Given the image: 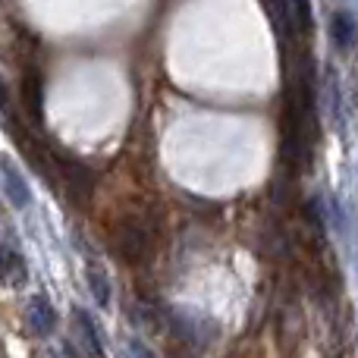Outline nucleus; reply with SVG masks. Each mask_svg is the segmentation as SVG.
<instances>
[{
	"mask_svg": "<svg viewBox=\"0 0 358 358\" xmlns=\"http://www.w3.org/2000/svg\"><path fill=\"white\" fill-rule=\"evenodd\" d=\"M22 104L31 117L41 120V79H38V69H31V66L22 76Z\"/></svg>",
	"mask_w": 358,
	"mask_h": 358,
	"instance_id": "20e7f679",
	"label": "nucleus"
},
{
	"mask_svg": "<svg viewBox=\"0 0 358 358\" xmlns=\"http://www.w3.org/2000/svg\"><path fill=\"white\" fill-rule=\"evenodd\" d=\"M0 280H3V283H13V286L25 283V264H22V258H19L16 252H10L3 242H0Z\"/></svg>",
	"mask_w": 358,
	"mask_h": 358,
	"instance_id": "39448f33",
	"label": "nucleus"
},
{
	"mask_svg": "<svg viewBox=\"0 0 358 358\" xmlns=\"http://www.w3.org/2000/svg\"><path fill=\"white\" fill-rule=\"evenodd\" d=\"M113 245H117V255L126 264H145L155 255V245H157L155 223H148L145 217H126L117 227Z\"/></svg>",
	"mask_w": 358,
	"mask_h": 358,
	"instance_id": "f257e3e1",
	"label": "nucleus"
},
{
	"mask_svg": "<svg viewBox=\"0 0 358 358\" xmlns=\"http://www.w3.org/2000/svg\"><path fill=\"white\" fill-rule=\"evenodd\" d=\"M73 324H76V336H79V343H82V349L88 352V358H104V355H101V343H98V336H94L92 317H88L85 311L76 308V311H73Z\"/></svg>",
	"mask_w": 358,
	"mask_h": 358,
	"instance_id": "7ed1b4c3",
	"label": "nucleus"
},
{
	"mask_svg": "<svg viewBox=\"0 0 358 358\" xmlns=\"http://www.w3.org/2000/svg\"><path fill=\"white\" fill-rule=\"evenodd\" d=\"M25 324H29V330L35 336H48L54 334L57 327V311L54 305L48 302V296H35L29 302V308H25Z\"/></svg>",
	"mask_w": 358,
	"mask_h": 358,
	"instance_id": "f03ea898",
	"label": "nucleus"
},
{
	"mask_svg": "<svg viewBox=\"0 0 358 358\" xmlns=\"http://www.w3.org/2000/svg\"><path fill=\"white\" fill-rule=\"evenodd\" d=\"M352 16L349 13H340V16H334V38L340 48H349L352 44Z\"/></svg>",
	"mask_w": 358,
	"mask_h": 358,
	"instance_id": "6e6552de",
	"label": "nucleus"
},
{
	"mask_svg": "<svg viewBox=\"0 0 358 358\" xmlns=\"http://www.w3.org/2000/svg\"><path fill=\"white\" fill-rule=\"evenodd\" d=\"M85 277H88V286H92V292H94V302L107 308V305H110V286H107L104 267H101V264H88Z\"/></svg>",
	"mask_w": 358,
	"mask_h": 358,
	"instance_id": "0eeeda50",
	"label": "nucleus"
},
{
	"mask_svg": "<svg viewBox=\"0 0 358 358\" xmlns=\"http://www.w3.org/2000/svg\"><path fill=\"white\" fill-rule=\"evenodd\" d=\"M3 176H6V195H10V201L19 204V208H25V204H29V185L22 182L19 170L13 167L10 161L3 164Z\"/></svg>",
	"mask_w": 358,
	"mask_h": 358,
	"instance_id": "423d86ee",
	"label": "nucleus"
},
{
	"mask_svg": "<svg viewBox=\"0 0 358 358\" xmlns=\"http://www.w3.org/2000/svg\"><path fill=\"white\" fill-rule=\"evenodd\" d=\"M3 101H6V88H3V79H0V107H3Z\"/></svg>",
	"mask_w": 358,
	"mask_h": 358,
	"instance_id": "1a4fd4ad",
	"label": "nucleus"
}]
</instances>
